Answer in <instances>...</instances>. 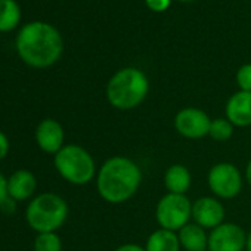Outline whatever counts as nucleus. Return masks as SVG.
Listing matches in <instances>:
<instances>
[{
  "instance_id": "6",
  "label": "nucleus",
  "mask_w": 251,
  "mask_h": 251,
  "mask_svg": "<svg viewBox=\"0 0 251 251\" xmlns=\"http://www.w3.org/2000/svg\"><path fill=\"white\" fill-rule=\"evenodd\" d=\"M155 219L160 227L179 232L192 219V202L186 195L167 192L157 202Z\"/></svg>"
},
{
  "instance_id": "19",
  "label": "nucleus",
  "mask_w": 251,
  "mask_h": 251,
  "mask_svg": "<svg viewBox=\"0 0 251 251\" xmlns=\"http://www.w3.org/2000/svg\"><path fill=\"white\" fill-rule=\"evenodd\" d=\"M34 251H62V241L56 232L39 233L34 239Z\"/></svg>"
},
{
  "instance_id": "14",
  "label": "nucleus",
  "mask_w": 251,
  "mask_h": 251,
  "mask_svg": "<svg viewBox=\"0 0 251 251\" xmlns=\"http://www.w3.org/2000/svg\"><path fill=\"white\" fill-rule=\"evenodd\" d=\"M180 247L186 251H208V235L204 227L197 223H188L179 232Z\"/></svg>"
},
{
  "instance_id": "22",
  "label": "nucleus",
  "mask_w": 251,
  "mask_h": 251,
  "mask_svg": "<svg viewBox=\"0 0 251 251\" xmlns=\"http://www.w3.org/2000/svg\"><path fill=\"white\" fill-rule=\"evenodd\" d=\"M0 211L3 214H8V216H12L15 211H17V201L11 197H8L2 204H0Z\"/></svg>"
},
{
  "instance_id": "25",
  "label": "nucleus",
  "mask_w": 251,
  "mask_h": 251,
  "mask_svg": "<svg viewBox=\"0 0 251 251\" xmlns=\"http://www.w3.org/2000/svg\"><path fill=\"white\" fill-rule=\"evenodd\" d=\"M114 251H145V247H142L139 244H123V245L117 247Z\"/></svg>"
},
{
  "instance_id": "28",
  "label": "nucleus",
  "mask_w": 251,
  "mask_h": 251,
  "mask_svg": "<svg viewBox=\"0 0 251 251\" xmlns=\"http://www.w3.org/2000/svg\"><path fill=\"white\" fill-rule=\"evenodd\" d=\"M177 2H183V3H188V2H194V0H177Z\"/></svg>"
},
{
  "instance_id": "13",
  "label": "nucleus",
  "mask_w": 251,
  "mask_h": 251,
  "mask_svg": "<svg viewBox=\"0 0 251 251\" xmlns=\"http://www.w3.org/2000/svg\"><path fill=\"white\" fill-rule=\"evenodd\" d=\"M36 176L28 170H17L8 179V194L17 202L31 198V195L36 192Z\"/></svg>"
},
{
  "instance_id": "26",
  "label": "nucleus",
  "mask_w": 251,
  "mask_h": 251,
  "mask_svg": "<svg viewBox=\"0 0 251 251\" xmlns=\"http://www.w3.org/2000/svg\"><path fill=\"white\" fill-rule=\"evenodd\" d=\"M245 180H247V183L251 186V160L248 161V164H247V167H245Z\"/></svg>"
},
{
  "instance_id": "1",
  "label": "nucleus",
  "mask_w": 251,
  "mask_h": 251,
  "mask_svg": "<svg viewBox=\"0 0 251 251\" xmlns=\"http://www.w3.org/2000/svg\"><path fill=\"white\" fill-rule=\"evenodd\" d=\"M142 170L129 157L108 158L98 170L96 189L100 198L109 204L129 201L141 188Z\"/></svg>"
},
{
  "instance_id": "24",
  "label": "nucleus",
  "mask_w": 251,
  "mask_h": 251,
  "mask_svg": "<svg viewBox=\"0 0 251 251\" xmlns=\"http://www.w3.org/2000/svg\"><path fill=\"white\" fill-rule=\"evenodd\" d=\"M8 197H9V194H8V179L2 173H0V204H2Z\"/></svg>"
},
{
  "instance_id": "2",
  "label": "nucleus",
  "mask_w": 251,
  "mask_h": 251,
  "mask_svg": "<svg viewBox=\"0 0 251 251\" xmlns=\"http://www.w3.org/2000/svg\"><path fill=\"white\" fill-rule=\"evenodd\" d=\"M20 58L33 68H48L59 61L64 50L61 33L50 24L34 21L24 25L17 36Z\"/></svg>"
},
{
  "instance_id": "5",
  "label": "nucleus",
  "mask_w": 251,
  "mask_h": 251,
  "mask_svg": "<svg viewBox=\"0 0 251 251\" xmlns=\"http://www.w3.org/2000/svg\"><path fill=\"white\" fill-rule=\"evenodd\" d=\"M53 164L62 179L77 186L87 185L98 175L95 158L87 150L75 144L65 145L55 154Z\"/></svg>"
},
{
  "instance_id": "3",
  "label": "nucleus",
  "mask_w": 251,
  "mask_h": 251,
  "mask_svg": "<svg viewBox=\"0 0 251 251\" xmlns=\"http://www.w3.org/2000/svg\"><path fill=\"white\" fill-rule=\"evenodd\" d=\"M150 92V80L145 73L136 67L118 70L106 84V99L118 111L138 108Z\"/></svg>"
},
{
  "instance_id": "9",
  "label": "nucleus",
  "mask_w": 251,
  "mask_h": 251,
  "mask_svg": "<svg viewBox=\"0 0 251 251\" xmlns=\"http://www.w3.org/2000/svg\"><path fill=\"white\" fill-rule=\"evenodd\" d=\"M245 230L232 222H223L208 233V251H244Z\"/></svg>"
},
{
  "instance_id": "7",
  "label": "nucleus",
  "mask_w": 251,
  "mask_h": 251,
  "mask_svg": "<svg viewBox=\"0 0 251 251\" xmlns=\"http://www.w3.org/2000/svg\"><path fill=\"white\" fill-rule=\"evenodd\" d=\"M242 175L232 163H217L207 175V183L216 198L232 200L242 189Z\"/></svg>"
},
{
  "instance_id": "23",
  "label": "nucleus",
  "mask_w": 251,
  "mask_h": 251,
  "mask_svg": "<svg viewBox=\"0 0 251 251\" xmlns=\"http://www.w3.org/2000/svg\"><path fill=\"white\" fill-rule=\"evenodd\" d=\"M8 152H9V139L3 132H0V160H3L8 155Z\"/></svg>"
},
{
  "instance_id": "12",
  "label": "nucleus",
  "mask_w": 251,
  "mask_h": 251,
  "mask_svg": "<svg viewBox=\"0 0 251 251\" xmlns=\"http://www.w3.org/2000/svg\"><path fill=\"white\" fill-rule=\"evenodd\" d=\"M226 118L235 127L251 126V92H236L226 102Z\"/></svg>"
},
{
  "instance_id": "20",
  "label": "nucleus",
  "mask_w": 251,
  "mask_h": 251,
  "mask_svg": "<svg viewBox=\"0 0 251 251\" xmlns=\"http://www.w3.org/2000/svg\"><path fill=\"white\" fill-rule=\"evenodd\" d=\"M236 84L242 92H251V64H244L236 71Z\"/></svg>"
},
{
  "instance_id": "16",
  "label": "nucleus",
  "mask_w": 251,
  "mask_h": 251,
  "mask_svg": "<svg viewBox=\"0 0 251 251\" xmlns=\"http://www.w3.org/2000/svg\"><path fill=\"white\" fill-rule=\"evenodd\" d=\"M180 248L177 232L163 227L154 230L145 244V251H180Z\"/></svg>"
},
{
  "instance_id": "17",
  "label": "nucleus",
  "mask_w": 251,
  "mask_h": 251,
  "mask_svg": "<svg viewBox=\"0 0 251 251\" xmlns=\"http://www.w3.org/2000/svg\"><path fill=\"white\" fill-rule=\"evenodd\" d=\"M21 20V8L15 0H0V33L17 28Z\"/></svg>"
},
{
  "instance_id": "4",
  "label": "nucleus",
  "mask_w": 251,
  "mask_h": 251,
  "mask_svg": "<svg viewBox=\"0 0 251 251\" xmlns=\"http://www.w3.org/2000/svg\"><path fill=\"white\" fill-rule=\"evenodd\" d=\"M68 217L67 201L52 192H45L31 200L25 210L28 226L37 233L56 232Z\"/></svg>"
},
{
  "instance_id": "10",
  "label": "nucleus",
  "mask_w": 251,
  "mask_h": 251,
  "mask_svg": "<svg viewBox=\"0 0 251 251\" xmlns=\"http://www.w3.org/2000/svg\"><path fill=\"white\" fill-rule=\"evenodd\" d=\"M225 205L216 197H201L192 202V220L204 229H214L225 222Z\"/></svg>"
},
{
  "instance_id": "18",
  "label": "nucleus",
  "mask_w": 251,
  "mask_h": 251,
  "mask_svg": "<svg viewBox=\"0 0 251 251\" xmlns=\"http://www.w3.org/2000/svg\"><path fill=\"white\" fill-rule=\"evenodd\" d=\"M233 127L235 126L227 118H222V117L214 118V120H211L208 136L216 142H226L232 138Z\"/></svg>"
},
{
  "instance_id": "11",
  "label": "nucleus",
  "mask_w": 251,
  "mask_h": 251,
  "mask_svg": "<svg viewBox=\"0 0 251 251\" xmlns=\"http://www.w3.org/2000/svg\"><path fill=\"white\" fill-rule=\"evenodd\" d=\"M65 133L59 121L53 118H45L39 123L36 129V142L39 148L46 154H58L64 147Z\"/></svg>"
},
{
  "instance_id": "21",
  "label": "nucleus",
  "mask_w": 251,
  "mask_h": 251,
  "mask_svg": "<svg viewBox=\"0 0 251 251\" xmlns=\"http://www.w3.org/2000/svg\"><path fill=\"white\" fill-rule=\"evenodd\" d=\"M145 3L147 6L152 11V12H164L169 9L170 3H172V0H145Z\"/></svg>"
},
{
  "instance_id": "27",
  "label": "nucleus",
  "mask_w": 251,
  "mask_h": 251,
  "mask_svg": "<svg viewBox=\"0 0 251 251\" xmlns=\"http://www.w3.org/2000/svg\"><path fill=\"white\" fill-rule=\"evenodd\" d=\"M245 250L251 251V230L247 233V244H245Z\"/></svg>"
},
{
  "instance_id": "8",
  "label": "nucleus",
  "mask_w": 251,
  "mask_h": 251,
  "mask_svg": "<svg viewBox=\"0 0 251 251\" xmlns=\"http://www.w3.org/2000/svg\"><path fill=\"white\" fill-rule=\"evenodd\" d=\"M173 126L175 130L186 139H202L208 136L211 118L200 108L186 106L175 115Z\"/></svg>"
},
{
  "instance_id": "15",
  "label": "nucleus",
  "mask_w": 251,
  "mask_h": 251,
  "mask_svg": "<svg viewBox=\"0 0 251 251\" xmlns=\"http://www.w3.org/2000/svg\"><path fill=\"white\" fill-rule=\"evenodd\" d=\"M192 185V176L186 166L172 164L164 173V186L170 194L186 195Z\"/></svg>"
}]
</instances>
